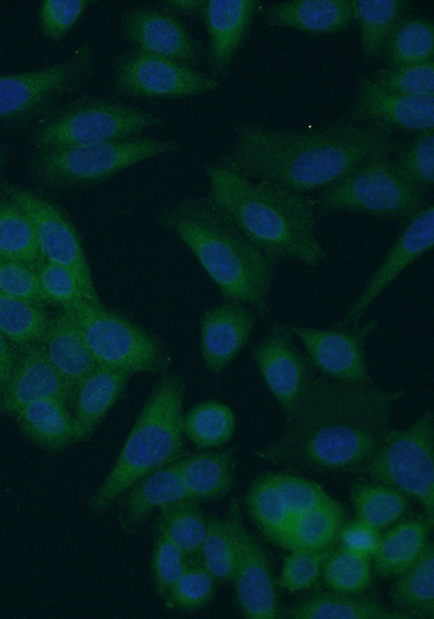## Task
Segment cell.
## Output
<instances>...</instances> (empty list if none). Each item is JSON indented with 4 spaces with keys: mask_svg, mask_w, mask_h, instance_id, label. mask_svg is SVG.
<instances>
[{
    "mask_svg": "<svg viewBox=\"0 0 434 619\" xmlns=\"http://www.w3.org/2000/svg\"><path fill=\"white\" fill-rule=\"evenodd\" d=\"M394 147V130L370 123L344 119L308 131L241 124L221 163L255 180L306 194L390 155Z\"/></svg>",
    "mask_w": 434,
    "mask_h": 619,
    "instance_id": "2",
    "label": "cell"
},
{
    "mask_svg": "<svg viewBox=\"0 0 434 619\" xmlns=\"http://www.w3.org/2000/svg\"><path fill=\"white\" fill-rule=\"evenodd\" d=\"M226 519L237 544L231 583L242 615L247 619L280 618L278 585L270 560L259 541L243 522L237 500L231 501Z\"/></svg>",
    "mask_w": 434,
    "mask_h": 619,
    "instance_id": "15",
    "label": "cell"
},
{
    "mask_svg": "<svg viewBox=\"0 0 434 619\" xmlns=\"http://www.w3.org/2000/svg\"><path fill=\"white\" fill-rule=\"evenodd\" d=\"M404 389L314 377L282 432L258 454L273 463L360 471L392 428Z\"/></svg>",
    "mask_w": 434,
    "mask_h": 619,
    "instance_id": "1",
    "label": "cell"
},
{
    "mask_svg": "<svg viewBox=\"0 0 434 619\" xmlns=\"http://www.w3.org/2000/svg\"><path fill=\"white\" fill-rule=\"evenodd\" d=\"M175 140L135 137L125 140L35 151L26 169L44 190L85 188L104 182L149 159L175 153Z\"/></svg>",
    "mask_w": 434,
    "mask_h": 619,
    "instance_id": "6",
    "label": "cell"
},
{
    "mask_svg": "<svg viewBox=\"0 0 434 619\" xmlns=\"http://www.w3.org/2000/svg\"><path fill=\"white\" fill-rule=\"evenodd\" d=\"M235 416L232 409L218 401H205L182 416V433L197 449H217L233 435Z\"/></svg>",
    "mask_w": 434,
    "mask_h": 619,
    "instance_id": "38",
    "label": "cell"
},
{
    "mask_svg": "<svg viewBox=\"0 0 434 619\" xmlns=\"http://www.w3.org/2000/svg\"><path fill=\"white\" fill-rule=\"evenodd\" d=\"M129 372L98 365L79 384L72 415L76 442L91 438L124 392Z\"/></svg>",
    "mask_w": 434,
    "mask_h": 619,
    "instance_id": "25",
    "label": "cell"
},
{
    "mask_svg": "<svg viewBox=\"0 0 434 619\" xmlns=\"http://www.w3.org/2000/svg\"><path fill=\"white\" fill-rule=\"evenodd\" d=\"M264 20L270 26L293 28L312 36L336 34L354 20L353 0H292L269 5Z\"/></svg>",
    "mask_w": 434,
    "mask_h": 619,
    "instance_id": "24",
    "label": "cell"
},
{
    "mask_svg": "<svg viewBox=\"0 0 434 619\" xmlns=\"http://www.w3.org/2000/svg\"><path fill=\"white\" fill-rule=\"evenodd\" d=\"M62 310L77 321L98 365L130 375L167 369L168 355L159 341L101 304L84 298Z\"/></svg>",
    "mask_w": 434,
    "mask_h": 619,
    "instance_id": "11",
    "label": "cell"
},
{
    "mask_svg": "<svg viewBox=\"0 0 434 619\" xmlns=\"http://www.w3.org/2000/svg\"><path fill=\"white\" fill-rule=\"evenodd\" d=\"M0 291L37 307L49 304L35 269L22 262L0 257Z\"/></svg>",
    "mask_w": 434,
    "mask_h": 619,
    "instance_id": "50",
    "label": "cell"
},
{
    "mask_svg": "<svg viewBox=\"0 0 434 619\" xmlns=\"http://www.w3.org/2000/svg\"><path fill=\"white\" fill-rule=\"evenodd\" d=\"M390 597L395 609L412 619H434V547L431 541L420 557L396 577Z\"/></svg>",
    "mask_w": 434,
    "mask_h": 619,
    "instance_id": "31",
    "label": "cell"
},
{
    "mask_svg": "<svg viewBox=\"0 0 434 619\" xmlns=\"http://www.w3.org/2000/svg\"><path fill=\"white\" fill-rule=\"evenodd\" d=\"M350 500L356 519L379 531L399 520L409 507V497L399 490L378 481H355Z\"/></svg>",
    "mask_w": 434,
    "mask_h": 619,
    "instance_id": "33",
    "label": "cell"
},
{
    "mask_svg": "<svg viewBox=\"0 0 434 619\" xmlns=\"http://www.w3.org/2000/svg\"><path fill=\"white\" fill-rule=\"evenodd\" d=\"M54 397L69 408L73 396L46 357L40 343L18 349L9 384L0 397V416H14L25 405Z\"/></svg>",
    "mask_w": 434,
    "mask_h": 619,
    "instance_id": "22",
    "label": "cell"
},
{
    "mask_svg": "<svg viewBox=\"0 0 434 619\" xmlns=\"http://www.w3.org/2000/svg\"><path fill=\"white\" fill-rule=\"evenodd\" d=\"M346 121L391 129L433 131L434 96H405L384 90L369 77L360 79Z\"/></svg>",
    "mask_w": 434,
    "mask_h": 619,
    "instance_id": "19",
    "label": "cell"
},
{
    "mask_svg": "<svg viewBox=\"0 0 434 619\" xmlns=\"http://www.w3.org/2000/svg\"><path fill=\"white\" fill-rule=\"evenodd\" d=\"M165 117L117 99L82 97L53 109L29 128L35 151L135 138Z\"/></svg>",
    "mask_w": 434,
    "mask_h": 619,
    "instance_id": "7",
    "label": "cell"
},
{
    "mask_svg": "<svg viewBox=\"0 0 434 619\" xmlns=\"http://www.w3.org/2000/svg\"><path fill=\"white\" fill-rule=\"evenodd\" d=\"M281 614L289 619H412L375 599L334 591L317 592Z\"/></svg>",
    "mask_w": 434,
    "mask_h": 619,
    "instance_id": "28",
    "label": "cell"
},
{
    "mask_svg": "<svg viewBox=\"0 0 434 619\" xmlns=\"http://www.w3.org/2000/svg\"><path fill=\"white\" fill-rule=\"evenodd\" d=\"M267 475L293 517L334 501L321 485L309 479L288 472Z\"/></svg>",
    "mask_w": 434,
    "mask_h": 619,
    "instance_id": "46",
    "label": "cell"
},
{
    "mask_svg": "<svg viewBox=\"0 0 434 619\" xmlns=\"http://www.w3.org/2000/svg\"><path fill=\"white\" fill-rule=\"evenodd\" d=\"M259 7L257 0H204L200 11L206 28L210 76L224 77L246 39Z\"/></svg>",
    "mask_w": 434,
    "mask_h": 619,
    "instance_id": "20",
    "label": "cell"
},
{
    "mask_svg": "<svg viewBox=\"0 0 434 619\" xmlns=\"http://www.w3.org/2000/svg\"><path fill=\"white\" fill-rule=\"evenodd\" d=\"M8 161V152L4 148L0 147V175L7 164Z\"/></svg>",
    "mask_w": 434,
    "mask_h": 619,
    "instance_id": "55",
    "label": "cell"
},
{
    "mask_svg": "<svg viewBox=\"0 0 434 619\" xmlns=\"http://www.w3.org/2000/svg\"><path fill=\"white\" fill-rule=\"evenodd\" d=\"M433 243L434 207L430 203L404 223L376 269L334 326L349 327L360 324L371 304L405 269L430 251Z\"/></svg>",
    "mask_w": 434,
    "mask_h": 619,
    "instance_id": "18",
    "label": "cell"
},
{
    "mask_svg": "<svg viewBox=\"0 0 434 619\" xmlns=\"http://www.w3.org/2000/svg\"><path fill=\"white\" fill-rule=\"evenodd\" d=\"M216 582L200 557H189L182 573L163 602L171 610L197 611L214 598Z\"/></svg>",
    "mask_w": 434,
    "mask_h": 619,
    "instance_id": "42",
    "label": "cell"
},
{
    "mask_svg": "<svg viewBox=\"0 0 434 619\" xmlns=\"http://www.w3.org/2000/svg\"><path fill=\"white\" fill-rule=\"evenodd\" d=\"M205 173L206 198L278 263L291 260L316 267L324 261L327 253L315 230L314 200L222 163L206 166Z\"/></svg>",
    "mask_w": 434,
    "mask_h": 619,
    "instance_id": "4",
    "label": "cell"
},
{
    "mask_svg": "<svg viewBox=\"0 0 434 619\" xmlns=\"http://www.w3.org/2000/svg\"><path fill=\"white\" fill-rule=\"evenodd\" d=\"M294 336L305 348L315 370L330 379L372 383L366 359V343L376 329L378 320L349 327L315 328L289 324Z\"/></svg>",
    "mask_w": 434,
    "mask_h": 619,
    "instance_id": "14",
    "label": "cell"
},
{
    "mask_svg": "<svg viewBox=\"0 0 434 619\" xmlns=\"http://www.w3.org/2000/svg\"><path fill=\"white\" fill-rule=\"evenodd\" d=\"M89 0H43L38 10V24L42 35L52 42L63 39L81 17Z\"/></svg>",
    "mask_w": 434,
    "mask_h": 619,
    "instance_id": "51",
    "label": "cell"
},
{
    "mask_svg": "<svg viewBox=\"0 0 434 619\" xmlns=\"http://www.w3.org/2000/svg\"><path fill=\"white\" fill-rule=\"evenodd\" d=\"M0 190L16 202L29 217L43 260L73 270L80 282L85 299L100 305L84 247L67 216L51 201L20 185L2 182Z\"/></svg>",
    "mask_w": 434,
    "mask_h": 619,
    "instance_id": "13",
    "label": "cell"
},
{
    "mask_svg": "<svg viewBox=\"0 0 434 619\" xmlns=\"http://www.w3.org/2000/svg\"><path fill=\"white\" fill-rule=\"evenodd\" d=\"M203 1L204 0H166L161 2V4L175 14H183L199 18Z\"/></svg>",
    "mask_w": 434,
    "mask_h": 619,
    "instance_id": "54",
    "label": "cell"
},
{
    "mask_svg": "<svg viewBox=\"0 0 434 619\" xmlns=\"http://www.w3.org/2000/svg\"><path fill=\"white\" fill-rule=\"evenodd\" d=\"M434 26L430 17H401L392 29L381 58L387 66L433 61Z\"/></svg>",
    "mask_w": 434,
    "mask_h": 619,
    "instance_id": "35",
    "label": "cell"
},
{
    "mask_svg": "<svg viewBox=\"0 0 434 619\" xmlns=\"http://www.w3.org/2000/svg\"><path fill=\"white\" fill-rule=\"evenodd\" d=\"M188 558L166 535L155 530L151 577L155 593L163 601L182 573Z\"/></svg>",
    "mask_w": 434,
    "mask_h": 619,
    "instance_id": "47",
    "label": "cell"
},
{
    "mask_svg": "<svg viewBox=\"0 0 434 619\" xmlns=\"http://www.w3.org/2000/svg\"><path fill=\"white\" fill-rule=\"evenodd\" d=\"M372 480L417 501L434 526V419L425 410L404 429L391 428L361 468Z\"/></svg>",
    "mask_w": 434,
    "mask_h": 619,
    "instance_id": "9",
    "label": "cell"
},
{
    "mask_svg": "<svg viewBox=\"0 0 434 619\" xmlns=\"http://www.w3.org/2000/svg\"><path fill=\"white\" fill-rule=\"evenodd\" d=\"M40 344L74 400L81 381L98 366L77 321L62 310L50 317Z\"/></svg>",
    "mask_w": 434,
    "mask_h": 619,
    "instance_id": "23",
    "label": "cell"
},
{
    "mask_svg": "<svg viewBox=\"0 0 434 619\" xmlns=\"http://www.w3.org/2000/svg\"><path fill=\"white\" fill-rule=\"evenodd\" d=\"M0 257L36 269L44 260L27 214L11 198L0 195Z\"/></svg>",
    "mask_w": 434,
    "mask_h": 619,
    "instance_id": "36",
    "label": "cell"
},
{
    "mask_svg": "<svg viewBox=\"0 0 434 619\" xmlns=\"http://www.w3.org/2000/svg\"><path fill=\"white\" fill-rule=\"evenodd\" d=\"M256 312L242 303L227 302L208 308L200 321V349L205 368L219 375L248 343Z\"/></svg>",
    "mask_w": 434,
    "mask_h": 619,
    "instance_id": "21",
    "label": "cell"
},
{
    "mask_svg": "<svg viewBox=\"0 0 434 619\" xmlns=\"http://www.w3.org/2000/svg\"><path fill=\"white\" fill-rule=\"evenodd\" d=\"M186 390V381L178 375L166 376L153 386L113 467L89 498L90 510H106L140 478L184 455Z\"/></svg>",
    "mask_w": 434,
    "mask_h": 619,
    "instance_id": "5",
    "label": "cell"
},
{
    "mask_svg": "<svg viewBox=\"0 0 434 619\" xmlns=\"http://www.w3.org/2000/svg\"><path fill=\"white\" fill-rule=\"evenodd\" d=\"M124 39L132 49L162 55L196 68L207 58L202 42L164 5L139 4L118 18Z\"/></svg>",
    "mask_w": 434,
    "mask_h": 619,
    "instance_id": "16",
    "label": "cell"
},
{
    "mask_svg": "<svg viewBox=\"0 0 434 619\" xmlns=\"http://www.w3.org/2000/svg\"><path fill=\"white\" fill-rule=\"evenodd\" d=\"M177 465L191 500H220L233 487L235 466L232 451H203L183 455Z\"/></svg>",
    "mask_w": 434,
    "mask_h": 619,
    "instance_id": "29",
    "label": "cell"
},
{
    "mask_svg": "<svg viewBox=\"0 0 434 619\" xmlns=\"http://www.w3.org/2000/svg\"><path fill=\"white\" fill-rule=\"evenodd\" d=\"M206 519L195 500L184 498L159 508L155 530L166 535L188 557H199L206 533Z\"/></svg>",
    "mask_w": 434,
    "mask_h": 619,
    "instance_id": "37",
    "label": "cell"
},
{
    "mask_svg": "<svg viewBox=\"0 0 434 619\" xmlns=\"http://www.w3.org/2000/svg\"><path fill=\"white\" fill-rule=\"evenodd\" d=\"M405 0H353L354 20L360 30V49L367 61L381 58L385 42L404 17Z\"/></svg>",
    "mask_w": 434,
    "mask_h": 619,
    "instance_id": "34",
    "label": "cell"
},
{
    "mask_svg": "<svg viewBox=\"0 0 434 619\" xmlns=\"http://www.w3.org/2000/svg\"><path fill=\"white\" fill-rule=\"evenodd\" d=\"M40 289L49 302L62 308L85 298L80 282L69 268L43 261L36 269Z\"/></svg>",
    "mask_w": 434,
    "mask_h": 619,
    "instance_id": "49",
    "label": "cell"
},
{
    "mask_svg": "<svg viewBox=\"0 0 434 619\" xmlns=\"http://www.w3.org/2000/svg\"><path fill=\"white\" fill-rule=\"evenodd\" d=\"M393 165L408 184L424 193L434 186V134H419L398 153Z\"/></svg>",
    "mask_w": 434,
    "mask_h": 619,
    "instance_id": "44",
    "label": "cell"
},
{
    "mask_svg": "<svg viewBox=\"0 0 434 619\" xmlns=\"http://www.w3.org/2000/svg\"><path fill=\"white\" fill-rule=\"evenodd\" d=\"M200 559L216 581L230 583L237 561V544L229 522L215 516L206 519Z\"/></svg>",
    "mask_w": 434,
    "mask_h": 619,
    "instance_id": "43",
    "label": "cell"
},
{
    "mask_svg": "<svg viewBox=\"0 0 434 619\" xmlns=\"http://www.w3.org/2000/svg\"><path fill=\"white\" fill-rule=\"evenodd\" d=\"M252 357L286 418L315 377V368L295 343L289 324L271 325L254 344Z\"/></svg>",
    "mask_w": 434,
    "mask_h": 619,
    "instance_id": "17",
    "label": "cell"
},
{
    "mask_svg": "<svg viewBox=\"0 0 434 619\" xmlns=\"http://www.w3.org/2000/svg\"><path fill=\"white\" fill-rule=\"evenodd\" d=\"M94 71V53L82 43L68 59L21 73L0 75V124L29 128L66 94L82 88Z\"/></svg>",
    "mask_w": 434,
    "mask_h": 619,
    "instance_id": "10",
    "label": "cell"
},
{
    "mask_svg": "<svg viewBox=\"0 0 434 619\" xmlns=\"http://www.w3.org/2000/svg\"><path fill=\"white\" fill-rule=\"evenodd\" d=\"M18 349L0 331V397L14 370Z\"/></svg>",
    "mask_w": 434,
    "mask_h": 619,
    "instance_id": "53",
    "label": "cell"
},
{
    "mask_svg": "<svg viewBox=\"0 0 434 619\" xmlns=\"http://www.w3.org/2000/svg\"><path fill=\"white\" fill-rule=\"evenodd\" d=\"M314 202L317 217L348 212L404 223L430 204L426 193L400 177L390 155L366 162Z\"/></svg>",
    "mask_w": 434,
    "mask_h": 619,
    "instance_id": "8",
    "label": "cell"
},
{
    "mask_svg": "<svg viewBox=\"0 0 434 619\" xmlns=\"http://www.w3.org/2000/svg\"><path fill=\"white\" fill-rule=\"evenodd\" d=\"M117 98H186L218 89L209 74L175 60L131 49L117 55L112 65Z\"/></svg>",
    "mask_w": 434,
    "mask_h": 619,
    "instance_id": "12",
    "label": "cell"
},
{
    "mask_svg": "<svg viewBox=\"0 0 434 619\" xmlns=\"http://www.w3.org/2000/svg\"><path fill=\"white\" fill-rule=\"evenodd\" d=\"M380 539L381 533L378 529L356 519L342 526L337 543L342 547L372 558Z\"/></svg>",
    "mask_w": 434,
    "mask_h": 619,
    "instance_id": "52",
    "label": "cell"
},
{
    "mask_svg": "<svg viewBox=\"0 0 434 619\" xmlns=\"http://www.w3.org/2000/svg\"><path fill=\"white\" fill-rule=\"evenodd\" d=\"M21 432L40 449L56 453L75 443L71 408L54 397L41 399L22 407L14 416Z\"/></svg>",
    "mask_w": 434,
    "mask_h": 619,
    "instance_id": "27",
    "label": "cell"
},
{
    "mask_svg": "<svg viewBox=\"0 0 434 619\" xmlns=\"http://www.w3.org/2000/svg\"><path fill=\"white\" fill-rule=\"evenodd\" d=\"M432 528L424 515H417L399 521L381 535L372 557L375 573L391 579L407 570L424 551Z\"/></svg>",
    "mask_w": 434,
    "mask_h": 619,
    "instance_id": "30",
    "label": "cell"
},
{
    "mask_svg": "<svg viewBox=\"0 0 434 619\" xmlns=\"http://www.w3.org/2000/svg\"><path fill=\"white\" fill-rule=\"evenodd\" d=\"M328 552L291 549L283 558L278 579L279 588L290 593L312 588L322 573V566Z\"/></svg>",
    "mask_w": 434,
    "mask_h": 619,
    "instance_id": "48",
    "label": "cell"
},
{
    "mask_svg": "<svg viewBox=\"0 0 434 619\" xmlns=\"http://www.w3.org/2000/svg\"><path fill=\"white\" fill-rule=\"evenodd\" d=\"M321 574L331 591L360 595L371 583L370 558L342 546L332 547L323 561Z\"/></svg>",
    "mask_w": 434,
    "mask_h": 619,
    "instance_id": "41",
    "label": "cell"
},
{
    "mask_svg": "<svg viewBox=\"0 0 434 619\" xmlns=\"http://www.w3.org/2000/svg\"><path fill=\"white\" fill-rule=\"evenodd\" d=\"M246 506L261 533L280 546L293 516L284 507L267 473L251 484L246 494Z\"/></svg>",
    "mask_w": 434,
    "mask_h": 619,
    "instance_id": "39",
    "label": "cell"
},
{
    "mask_svg": "<svg viewBox=\"0 0 434 619\" xmlns=\"http://www.w3.org/2000/svg\"><path fill=\"white\" fill-rule=\"evenodd\" d=\"M156 223L194 255L227 302L265 317L278 262L247 238L206 197L175 201Z\"/></svg>",
    "mask_w": 434,
    "mask_h": 619,
    "instance_id": "3",
    "label": "cell"
},
{
    "mask_svg": "<svg viewBox=\"0 0 434 619\" xmlns=\"http://www.w3.org/2000/svg\"><path fill=\"white\" fill-rule=\"evenodd\" d=\"M345 523L344 509L337 501L294 516L280 547L285 549L330 551Z\"/></svg>",
    "mask_w": 434,
    "mask_h": 619,
    "instance_id": "32",
    "label": "cell"
},
{
    "mask_svg": "<svg viewBox=\"0 0 434 619\" xmlns=\"http://www.w3.org/2000/svg\"><path fill=\"white\" fill-rule=\"evenodd\" d=\"M369 78L390 92L405 96H434V62L386 66Z\"/></svg>",
    "mask_w": 434,
    "mask_h": 619,
    "instance_id": "45",
    "label": "cell"
},
{
    "mask_svg": "<svg viewBox=\"0 0 434 619\" xmlns=\"http://www.w3.org/2000/svg\"><path fill=\"white\" fill-rule=\"evenodd\" d=\"M127 491L118 516L126 532L137 530L153 509L189 498L177 460L140 478Z\"/></svg>",
    "mask_w": 434,
    "mask_h": 619,
    "instance_id": "26",
    "label": "cell"
},
{
    "mask_svg": "<svg viewBox=\"0 0 434 619\" xmlns=\"http://www.w3.org/2000/svg\"><path fill=\"white\" fill-rule=\"evenodd\" d=\"M49 319L43 308L0 291V331L17 349L40 343Z\"/></svg>",
    "mask_w": 434,
    "mask_h": 619,
    "instance_id": "40",
    "label": "cell"
}]
</instances>
